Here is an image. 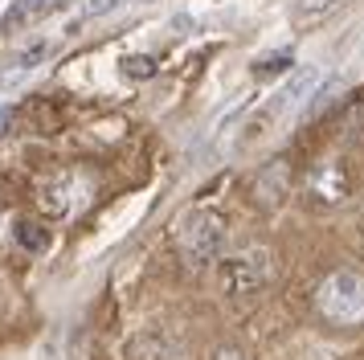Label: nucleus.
<instances>
[{
    "instance_id": "nucleus-1",
    "label": "nucleus",
    "mask_w": 364,
    "mask_h": 360,
    "mask_svg": "<svg viewBox=\"0 0 364 360\" xmlns=\"http://www.w3.org/2000/svg\"><path fill=\"white\" fill-rule=\"evenodd\" d=\"M221 245H225V221H221V213L193 209L176 226V250L184 254L188 266H213L221 258Z\"/></svg>"
},
{
    "instance_id": "nucleus-2",
    "label": "nucleus",
    "mask_w": 364,
    "mask_h": 360,
    "mask_svg": "<svg viewBox=\"0 0 364 360\" xmlns=\"http://www.w3.org/2000/svg\"><path fill=\"white\" fill-rule=\"evenodd\" d=\"M315 307L323 311L331 324H360L364 319V275L356 270H331L319 291H315Z\"/></svg>"
},
{
    "instance_id": "nucleus-3",
    "label": "nucleus",
    "mask_w": 364,
    "mask_h": 360,
    "mask_svg": "<svg viewBox=\"0 0 364 360\" xmlns=\"http://www.w3.org/2000/svg\"><path fill=\"white\" fill-rule=\"evenodd\" d=\"M274 278V258L266 245H246L242 254L221 258V287L230 295H254Z\"/></svg>"
},
{
    "instance_id": "nucleus-4",
    "label": "nucleus",
    "mask_w": 364,
    "mask_h": 360,
    "mask_svg": "<svg viewBox=\"0 0 364 360\" xmlns=\"http://www.w3.org/2000/svg\"><path fill=\"white\" fill-rule=\"evenodd\" d=\"M70 176H46L37 184V201H41V209L50 213V217H66L74 205H70Z\"/></svg>"
},
{
    "instance_id": "nucleus-5",
    "label": "nucleus",
    "mask_w": 364,
    "mask_h": 360,
    "mask_svg": "<svg viewBox=\"0 0 364 360\" xmlns=\"http://www.w3.org/2000/svg\"><path fill=\"white\" fill-rule=\"evenodd\" d=\"M282 193H287V164H270L262 176L254 180V201L262 205V209H270V205H279Z\"/></svg>"
},
{
    "instance_id": "nucleus-6",
    "label": "nucleus",
    "mask_w": 364,
    "mask_h": 360,
    "mask_svg": "<svg viewBox=\"0 0 364 360\" xmlns=\"http://www.w3.org/2000/svg\"><path fill=\"white\" fill-rule=\"evenodd\" d=\"M46 53H50V41H33V46H25V49L17 53V58H13V62H9L4 70H0V82L9 86V82L25 78L29 70H37V65L46 62Z\"/></svg>"
},
{
    "instance_id": "nucleus-7",
    "label": "nucleus",
    "mask_w": 364,
    "mask_h": 360,
    "mask_svg": "<svg viewBox=\"0 0 364 360\" xmlns=\"http://www.w3.org/2000/svg\"><path fill=\"white\" fill-rule=\"evenodd\" d=\"M315 82H319V70H311V65L295 70V78H291V82H287V86L279 90V102H274V111H287V107L303 102V98L315 90Z\"/></svg>"
},
{
    "instance_id": "nucleus-8",
    "label": "nucleus",
    "mask_w": 364,
    "mask_h": 360,
    "mask_svg": "<svg viewBox=\"0 0 364 360\" xmlns=\"http://www.w3.org/2000/svg\"><path fill=\"white\" fill-rule=\"evenodd\" d=\"M311 193L319 196V201H340V196L348 193V180H344V172H340V164H323V168L315 172Z\"/></svg>"
},
{
    "instance_id": "nucleus-9",
    "label": "nucleus",
    "mask_w": 364,
    "mask_h": 360,
    "mask_svg": "<svg viewBox=\"0 0 364 360\" xmlns=\"http://www.w3.org/2000/svg\"><path fill=\"white\" fill-rule=\"evenodd\" d=\"M70 0H17L13 9H9V25L17 29V25H29V21H41V16L58 13V9H66Z\"/></svg>"
},
{
    "instance_id": "nucleus-10",
    "label": "nucleus",
    "mask_w": 364,
    "mask_h": 360,
    "mask_svg": "<svg viewBox=\"0 0 364 360\" xmlns=\"http://www.w3.org/2000/svg\"><path fill=\"white\" fill-rule=\"evenodd\" d=\"M340 4H344V0H295L291 16H295V25H299V29H311V25H319L323 16L336 13Z\"/></svg>"
},
{
    "instance_id": "nucleus-11",
    "label": "nucleus",
    "mask_w": 364,
    "mask_h": 360,
    "mask_svg": "<svg viewBox=\"0 0 364 360\" xmlns=\"http://www.w3.org/2000/svg\"><path fill=\"white\" fill-rule=\"evenodd\" d=\"M13 238H17L25 250H33V254H46L50 250V229L46 226H33V221H17V229H13Z\"/></svg>"
},
{
    "instance_id": "nucleus-12",
    "label": "nucleus",
    "mask_w": 364,
    "mask_h": 360,
    "mask_svg": "<svg viewBox=\"0 0 364 360\" xmlns=\"http://www.w3.org/2000/svg\"><path fill=\"white\" fill-rule=\"evenodd\" d=\"M127 4H139V0H86L82 4V16H107V13H119ZM148 4V0H144Z\"/></svg>"
},
{
    "instance_id": "nucleus-13",
    "label": "nucleus",
    "mask_w": 364,
    "mask_h": 360,
    "mask_svg": "<svg viewBox=\"0 0 364 360\" xmlns=\"http://www.w3.org/2000/svg\"><path fill=\"white\" fill-rule=\"evenodd\" d=\"M123 74L127 78H151L156 74V62L151 58H123Z\"/></svg>"
},
{
    "instance_id": "nucleus-14",
    "label": "nucleus",
    "mask_w": 364,
    "mask_h": 360,
    "mask_svg": "<svg viewBox=\"0 0 364 360\" xmlns=\"http://www.w3.org/2000/svg\"><path fill=\"white\" fill-rule=\"evenodd\" d=\"M282 70H291V53H274V58H266V62L258 65V78H266V74H282Z\"/></svg>"
},
{
    "instance_id": "nucleus-15",
    "label": "nucleus",
    "mask_w": 364,
    "mask_h": 360,
    "mask_svg": "<svg viewBox=\"0 0 364 360\" xmlns=\"http://www.w3.org/2000/svg\"><path fill=\"white\" fill-rule=\"evenodd\" d=\"M9 127H13V111H0V135H9Z\"/></svg>"
},
{
    "instance_id": "nucleus-16",
    "label": "nucleus",
    "mask_w": 364,
    "mask_h": 360,
    "mask_svg": "<svg viewBox=\"0 0 364 360\" xmlns=\"http://www.w3.org/2000/svg\"><path fill=\"white\" fill-rule=\"evenodd\" d=\"M217 360H242V356H237V352H230V348H225V352H217Z\"/></svg>"
}]
</instances>
